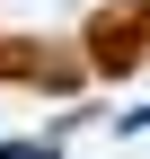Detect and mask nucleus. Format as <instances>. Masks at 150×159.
<instances>
[{"label":"nucleus","instance_id":"obj_1","mask_svg":"<svg viewBox=\"0 0 150 159\" xmlns=\"http://www.w3.org/2000/svg\"><path fill=\"white\" fill-rule=\"evenodd\" d=\"M80 53H88V71H97V80H124L133 62H150V9H141V0H106V9L88 18Z\"/></svg>","mask_w":150,"mask_h":159},{"label":"nucleus","instance_id":"obj_2","mask_svg":"<svg viewBox=\"0 0 150 159\" xmlns=\"http://www.w3.org/2000/svg\"><path fill=\"white\" fill-rule=\"evenodd\" d=\"M88 62H71L62 44H35V35H0V80H27V89H71Z\"/></svg>","mask_w":150,"mask_h":159}]
</instances>
